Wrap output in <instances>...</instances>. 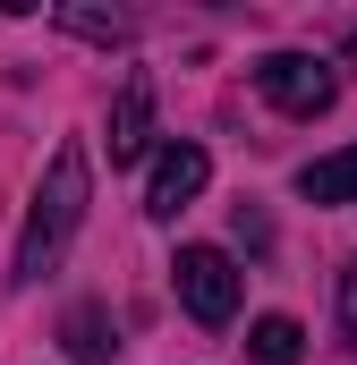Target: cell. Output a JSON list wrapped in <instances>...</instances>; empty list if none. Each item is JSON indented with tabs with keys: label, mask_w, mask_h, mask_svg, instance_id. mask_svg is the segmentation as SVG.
Masks as SVG:
<instances>
[{
	"label": "cell",
	"mask_w": 357,
	"mask_h": 365,
	"mask_svg": "<svg viewBox=\"0 0 357 365\" xmlns=\"http://www.w3.org/2000/svg\"><path fill=\"white\" fill-rule=\"evenodd\" d=\"M86 195H94L86 145H60V153H51V170H43V187H34L26 230H17V280H43L60 255H69V238L86 230Z\"/></svg>",
	"instance_id": "1"
},
{
	"label": "cell",
	"mask_w": 357,
	"mask_h": 365,
	"mask_svg": "<svg viewBox=\"0 0 357 365\" xmlns=\"http://www.w3.org/2000/svg\"><path fill=\"white\" fill-rule=\"evenodd\" d=\"M256 86H264V102L289 110V119H323L332 93H341V77H332L323 60H306V51H264V60H256Z\"/></svg>",
	"instance_id": "2"
},
{
	"label": "cell",
	"mask_w": 357,
	"mask_h": 365,
	"mask_svg": "<svg viewBox=\"0 0 357 365\" xmlns=\"http://www.w3.org/2000/svg\"><path fill=\"white\" fill-rule=\"evenodd\" d=\"M171 289H178V306H187L196 323H230V314H238V264H230L221 247H178Z\"/></svg>",
	"instance_id": "3"
},
{
	"label": "cell",
	"mask_w": 357,
	"mask_h": 365,
	"mask_svg": "<svg viewBox=\"0 0 357 365\" xmlns=\"http://www.w3.org/2000/svg\"><path fill=\"white\" fill-rule=\"evenodd\" d=\"M204 179H213V153H204V145H162V153H154V179H145V212H154V221H178V212L204 195Z\"/></svg>",
	"instance_id": "4"
},
{
	"label": "cell",
	"mask_w": 357,
	"mask_h": 365,
	"mask_svg": "<svg viewBox=\"0 0 357 365\" xmlns=\"http://www.w3.org/2000/svg\"><path fill=\"white\" fill-rule=\"evenodd\" d=\"M145 145H154V86L128 77L119 110H111V162H145Z\"/></svg>",
	"instance_id": "5"
},
{
	"label": "cell",
	"mask_w": 357,
	"mask_h": 365,
	"mask_svg": "<svg viewBox=\"0 0 357 365\" xmlns=\"http://www.w3.org/2000/svg\"><path fill=\"white\" fill-rule=\"evenodd\" d=\"M60 340H69V365H111V357H119V331H111L102 306H69Z\"/></svg>",
	"instance_id": "6"
},
{
	"label": "cell",
	"mask_w": 357,
	"mask_h": 365,
	"mask_svg": "<svg viewBox=\"0 0 357 365\" xmlns=\"http://www.w3.org/2000/svg\"><path fill=\"white\" fill-rule=\"evenodd\" d=\"M298 195H306V204H357V145L306 162V170H298Z\"/></svg>",
	"instance_id": "7"
},
{
	"label": "cell",
	"mask_w": 357,
	"mask_h": 365,
	"mask_svg": "<svg viewBox=\"0 0 357 365\" xmlns=\"http://www.w3.org/2000/svg\"><path fill=\"white\" fill-rule=\"evenodd\" d=\"M306 357V331L289 323V314H264V323H247V365H298Z\"/></svg>",
	"instance_id": "8"
},
{
	"label": "cell",
	"mask_w": 357,
	"mask_h": 365,
	"mask_svg": "<svg viewBox=\"0 0 357 365\" xmlns=\"http://www.w3.org/2000/svg\"><path fill=\"white\" fill-rule=\"evenodd\" d=\"M60 26L86 43H128V17H102V9H60Z\"/></svg>",
	"instance_id": "9"
},
{
	"label": "cell",
	"mask_w": 357,
	"mask_h": 365,
	"mask_svg": "<svg viewBox=\"0 0 357 365\" xmlns=\"http://www.w3.org/2000/svg\"><path fill=\"white\" fill-rule=\"evenodd\" d=\"M341 331H349V349H357V264L341 272Z\"/></svg>",
	"instance_id": "10"
},
{
	"label": "cell",
	"mask_w": 357,
	"mask_h": 365,
	"mask_svg": "<svg viewBox=\"0 0 357 365\" xmlns=\"http://www.w3.org/2000/svg\"><path fill=\"white\" fill-rule=\"evenodd\" d=\"M349 68H357V34H349Z\"/></svg>",
	"instance_id": "11"
}]
</instances>
